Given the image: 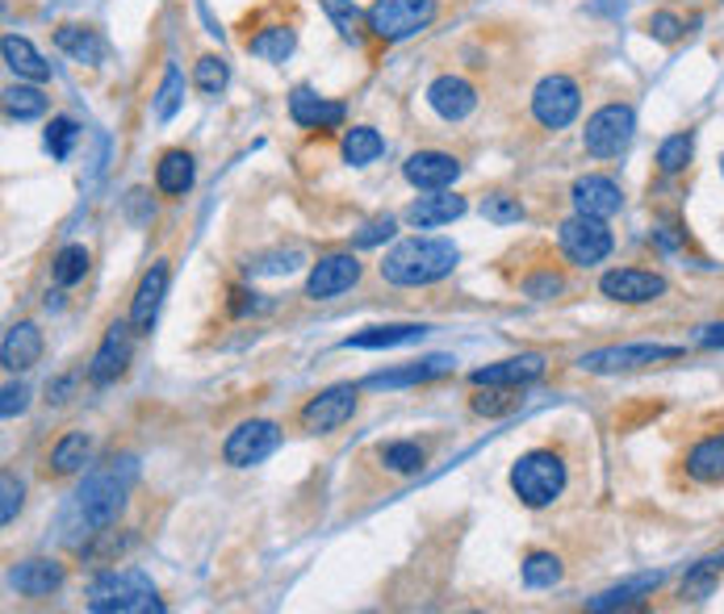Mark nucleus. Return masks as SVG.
I'll list each match as a JSON object with an SVG mask.
<instances>
[{"mask_svg": "<svg viewBox=\"0 0 724 614\" xmlns=\"http://www.w3.org/2000/svg\"><path fill=\"white\" fill-rule=\"evenodd\" d=\"M134 477H138V460L134 456H114L110 465L93 468L84 485L72 498V514H68V531H76L84 540H93L96 531L114 527L122 506H126V493H131Z\"/></svg>", "mask_w": 724, "mask_h": 614, "instance_id": "obj_1", "label": "nucleus"}, {"mask_svg": "<svg viewBox=\"0 0 724 614\" xmlns=\"http://www.w3.org/2000/svg\"><path fill=\"white\" fill-rule=\"evenodd\" d=\"M457 260L461 251L448 239H402L382 260V280L399 289H423L448 277Z\"/></svg>", "mask_w": 724, "mask_h": 614, "instance_id": "obj_2", "label": "nucleus"}, {"mask_svg": "<svg viewBox=\"0 0 724 614\" xmlns=\"http://www.w3.org/2000/svg\"><path fill=\"white\" fill-rule=\"evenodd\" d=\"M89 611L93 614H159L164 602L155 597V585L138 569H105L89 581Z\"/></svg>", "mask_w": 724, "mask_h": 614, "instance_id": "obj_3", "label": "nucleus"}, {"mask_svg": "<svg viewBox=\"0 0 724 614\" xmlns=\"http://www.w3.org/2000/svg\"><path fill=\"white\" fill-rule=\"evenodd\" d=\"M511 489L515 498L532 510H545L554 506L561 493H566V460L557 456L554 447H536V451H524L511 465Z\"/></svg>", "mask_w": 724, "mask_h": 614, "instance_id": "obj_4", "label": "nucleus"}, {"mask_svg": "<svg viewBox=\"0 0 724 614\" xmlns=\"http://www.w3.org/2000/svg\"><path fill=\"white\" fill-rule=\"evenodd\" d=\"M436 21V0H373L369 30L382 42H406Z\"/></svg>", "mask_w": 724, "mask_h": 614, "instance_id": "obj_5", "label": "nucleus"}, {"mask_svg": "<svg viewBox=\"0 0 724 614\" xmlns=\"http://www.w3.org/2000/svg\"><path fill=\"white\" fill-rule=\"evenodd\" d=\"M632 134H637V113L632 105H603L587 117V131H582V147L594 159H616L620 150H629Z\"/></svg>", "mask_w": 724, "mask_h": 614, "instance_id": "obj_6", "label": "nucleus"}, {"mask_svg": "<svg viewBox=\"0 0 724 614\" xmlns=\"http://www.w3.org/2000/svg\"><path fill=\"white\" fill-rule=\"evenodd\" d=\"M557 242H561V251H566V260L578 263V268H594V263H603L611 256V230H608V218H587V214H573L561 222L557 230Z\"/></svg>", "mask_w": 724, "mask_h": 614, "instance_id": "obj_7", "label": "nucleus"}, {"mask_svg": "<svg viewBox=\"0 0 724 614\" xmlns=\"http://www.w3.org/2000/svg\"><path fill=\"white\" fill-rule=\"evenodd\" d=\"M683 347L674 343H624V347H599V352H587L578 364L587 373H632V368H649V364H666V360H679Z\"/></svg>", "mask_w": 724, "mask_h": 614, "instance_id": "obj_8", "label": "nucleus"}, {"mask_svg": "<svg viewBox=\"0 0 724 614\" xmlns=\"http://www.w3.org/2000/svg\"><path fill=\"white\" fill-rule=\"evenodd\" d=\"M582 110V89L570 75H545L532 93V117L545 131H566Z\"/></svg>", "mask_w": 724, "mask_h": 614, "instance_id": "obj_9", "label": "nucleus"}, {"mask_svg": "<svg viewBox=\"0 0 724 614\" xmlns=\"http://www.w3.org/2000/svg\"><path fill=\"white\" fill-rule=\"evenodd\" d=\"M277 447H281V427L268 423V418H251V423H239V427L227 435L223 460H227L230 468H251V465H260V460H268Z\"/></svg>", "mask_w": 724, "mask_h": 614, "instance_id": "obj_10", "label": "nucleus"}, {"mask_svg": "<svg viewBox=\"0 0 724 614\" xmlns=\"http://www.w3.org/2000/svg\"><path fill=\"white\" fill-rule=\"evenodd\" d=\"M356 385H331V389L314 393L310 402L302 406L298 414V423L302 430L310 435H331V430H340L343 423H352V414H356Z\"/></svg>", "mask_w": 724, "mask_h": 614, "instance_id": "obj_11", "label": "nucleus"}, {"mask_svg": "<svg viewBox=\"0 0 724 614\" xmlns=\"http://www.w3.org/2000/svg\"><path fill=\"white\" fill-rule=\"evenodd\" d=\"M599 293L620 305H649V301L666 298L670 280L662 272H649V268H611L599 280Z\"/></svg>", "mask_w": 724, "mask_h": 614, "instance_id": "obj_12", "label": "nucleus"}, {"mask_svg": "<svg viewBox=\"0 0 724 614\" xmlns=\"http://www.w3.org/2000/svg\"><path fill=\"white\" fill-rule=\"evenodd\" d=\"M361 260L352 256V251H335V256H323V260L310 268V277H306V298L314 301H331L348 293L356 280H361Z\"/></svg>", "mask_w": 724, "mask_h": 614, "instance_id": "obj_13", "label": "nucleus"}, {"mask_svg": "<svg viewBox=\"0 0 724 614\" xmlns=\"http://www.w3.org/2000/svg\"><path fill=\"white\" fill-rule=\"evenodd\" d=\"M131 352H134V326L131 318L126 322H114L105 339H101V347H96L93 364H89V381L93 385H114L117 376L126 373V364H131Z\"/></svg>", "mask_w": 724, "mask_h": 614, "instance_id": "obj_14", "label": "nucleus"}, {"mask_svg": "<svg viewBox=\"0 0 724 614\" xmlns=\"http://www.w3.org/2000/svg\"><path fill=\"white\" fill-rule=\"evenodd\" d=\"M453 355H423V360H411L402 368H390V373H373L364 376V389H406V385H427V381H439V376L453 373Z\"/></svg>", "mask_w": 724, "mask_h": 614, "instance_id": "obj_15", "label": "nucleus"}, {"mask_svg": "<svg viewBox=\"0 0 724 614\" xmlns=\"http://www.w3.org/2000/svg\"><path fill=\"white\" fill-rule=\"evenodd\" d=\"M545 376V355L536 352H524V355H511V360H498V364H486V368H474L469 381H474L477 389L482 385H503V389H524V385H532Z\"/></svg>", "mask_w": 724, "mask_h": 614, "instance_id": "obj_16", "label": "nucleus"}, {"mask_svg": "<svg viewBox=\"0 0 724 614\" xmlns=\"http://www.w3.org/2000/svg\"><path fill=\"white\" fill-rule=\"evenodd\" d=\"M164 293H168V263L155 260L143 280H138V289H134V301H131V326L134 335H152L155 326V314H159V305H164Z\"/></svg>", "mask_w": 724, "mask_h": 614, "instance_id": "obj_17", "label": "nucleus"}, {"mask_svg": "<svg viewBox=\"0 0 724 614\" xmlns=\"http://www.w3.org/2000/svg\"><path fill=\"white\" fill-rule=\"evenodd\" d=\"M402 176L415 188H423V192H439V188H448L461 176V164L448 150H415L402 164Z\"/></svg>", "mask_w": 724, "mask_h": 614, "instance_id": "obj_18", "label": "nucleus"}, {"mask_svg": "<svg viewBox=\"0 0 724 614\" xmlns=\"http://www.w3.org/2000/svg\"><path fill=\"white\" fill-rule=\"evenodd\" d=\"M427 105H432L444 122H465V117L477 110V89L469 80H461V75H436V80L427 84Z\"/></svg>", "mask_w": 724, "mask_h": 614, "instance_id": "obj_19", "label": "nucleus"}, {"mask_svg": "<svg viewBox=\"0 0 724 614\" xmlns=\"http://www.w3.org/2000/svg\"><path fill=\"white\" fill-rule=\"evenodd\" d=\"M570 201L587 218H611V214H620L624 192H620V185L611 176H582V180H573Z\"/></svg>", "mask_w": 724, "mask_h": 614, "instance_id": "obj_20", "label": "nucleus"}, {"mask_svg": "<svg viewBox=\"0 0 724 614\" xmlns=\"http://www.w3.org/2000/svg\"><path fill=\"white\" fill-rule=\"evenodd\" d=\"M42 347H46V339H42L39 326H34V322H18V326L4 331L0 364H4L9 373H30V368L42 360Z\"/></svg>", "mask_w": 724, "mask_h": 614, "instance_id": "obj_21", "label": "nucleus"}, {"mask_svg": "<svg viewBox=\"0 0 724 614\" xmlns=\"http://www.w3.org/2000/svg\"><path fill=\"white\" fill-rule=\"evenodd\" d=\"M289 117L302 126V131H335L343 126V105L340 101H327V96L310 93V89H293L289 93Z\"/></svg>", "mask_w": 724, "mask_h": 614, "instance_id": "obj_22", "label": "nucleus"}, {"mask_svg": "<svg viewBox=\"0 0 724 614\" xmlns=\"http://www.w3.org/2000/svg\"><path fill=\"white\" fill-rule=\"evenodd\" d=\"M63 577H68V573H63L59 560L39 556V560H21L18 569L9 573V585H13L21 597H46L63 585Z\"/></svg>", "mask_w": 724, "mask_h": 614, "instance_id": "obj_23", "label": "nucleus"}, {"mask_svg": "<svg viewBox=\"0 0 724 614\" xmlns=\"http://www.w3.org/2000/svg\"><path fill=\"white\" fill-rule=\"evenodd\" d=\"M465 209H469L465 197H457V192H444V188H439L436 197H420V201L406 209V222L420 226V230H436V226L457 222Z\"/></svg>", "mask_w": 724, "mask_h": 614, "instance_id": "obj_24", "label": "nucleus"}, {"mask_svg": "<svg viewBox=\"0 0 724 614\" xmlns=\"http://www.w3.org/2000/svg\"><path fill=\"white\" fill-rule=\"evenodd\" d=\"M0 51H4V67H9L13 75H21V80H30V84H42V80H51V63L39 55V46H34L30 38L4 34Z\"/></svg>", "mask_w": 724, "mask_h": 614, "instance_id": "obj_25", "label": "nucleus"}, {"mask_svg": "<svg viewBox=\"0 0 724 614\" xmlns=\"http://www.w3.org/2000/svg\"><path fill=\"white\" fill-rule=\"evenodd\" d=\"M686 477H695L700 485H724V430L707 435L686 451Z\"/></svg>", "mask_w": 724, "mask_h": 614, "instance_id": "obj_26", "label": "nucleus"}, {"mask_svg": "<svg viewBox=\"0 0 724 614\" xmlns=\"http://www.w3.org/2000/svg\"><path fill=\"white\" fill-rule=\"evenodd\" d=\"M662 585V573H641V577H629L620 585H611L608 594H599L587 602V611L603 614V611H624V606H637L641 597H653V590Z\"/></svg>", "mask_w": 724, "mask_h": 614, "instance_id": "obj_27", "label": "nucleus"}, {"mask_svg": "<svg viewBox=\"0 0 724 614\" xmlns=\"http://www.w3.org/2000/svg\"><path fill=\"white\" fill-rule=\"evenodd\" d=\"M432 331V326H420V322H399V326H369L361 335H348L343 347H356V352H382V347H402V343H415Z\"/></svg>", "mask_w": 724, "mask_h": 614, "instance_id": "obj_28", "label": "nucleus"}, {"mask_svg": "<svg viewBox=\"0 0 724 614\" xmlns=\"http://www.w3.org/2000/svg\"><path fill=\"white\" fill-rule=\"evenodd\" d=\"M197 180V164L189 150H164V159L155 164V188L164 197H185Z\"/></svg>", "mask_w": 724, "mask_h": 614, "instance_id": "obj_29", "label": "nucleus"}, {"mask_svg": "<svg viewBox=\"0 0 724 614\" xmlns=\"http://www.w3.org/2000/svg\"><path fill=\"white\" fill-rule=\"evenodd\" d=\"M55 46L63 51V55H72L76 63H89V67H96L101 59H105V38L96 34L93 25H59L55 30Z\"/></svg>", "mask_w": 724, "mask_h": 614, "instance_id": "obj_30", "label": "nucleus"}, {"mask_svg": "<svg viewBox=\"0 0 724 614\" xmlns=\"http://www.w3.org/2000/svg\"><path fill=\"white\" fill-rule=\"evenodd\" d=\"M724 577V552H716V556H704L700 564H691L683 577V597L686 602H704L716 585H721Z\"/></svg>", "mask_w": 724, "mask_h": 614, "instance_id": "obj_31", "label": "nucleus"}, {"mask_svg": "<svg viewBox=\"0 0 724 614\" xmlns=\"http://www.w3.org/2000/svg\"><path fill=\"white\" fill-rule=\"evenodd\" d=\"M89 451H93V439H89L84 430H68V435L51 447V468H55L59 477L80 472V468L89 465Z\"/></svg>", "mask_w": 724, "mask_h": 614, "instance_id": "obj_32", "label": "nucleus"}, {"mask_svg": "<svg viewBox=\"0 0 724 614\" xmlns=\"http://www.w3.org/2000/svg\"><path fill=\"white\" fill-rule=\"evenodd\" d=\"M382 150H385V138L373 126H352V131L343 134V164H352V168H364V164L382 159Z\"/></svg>", "mask_w": 724, "mask_h": 614, "instance_id": "obj_33", "label": "nucleus"}, {"mask_svg": "<svg viewBox=\"0 0 724 614\" xmlns=\"http://www.w3.org/2000/svg\"><path fill=\"white\" fill-rule=\"evenodd\" d=\"M89 263H93L89 247L68 242V247H59L55 260H51V277H55L59 289H72V284H80V280L89 277Z\"/></svg>", "mask_w": 724, "mask_h": 614, "instance_id": "obj_34", "label": "nucleus"}, {"mask_svg": "<svg viewBox=\"0 0 724 614\" xmlns=\"http://www.w3.org/2000/svg\"><path fill=\"white\" fill-rule=\"evenodd\" d=\"M293 46H298V34L289 30V25H268L260 34L248 42V51L256 59H265V63H286L293 55Z\"/></svg>", "mask_w": 724, "mask_h": 614, "instance_id": "obj_35", "label": "nucleus"}, {"mask_svg": "<svg viewBox=\"0 0 724 614\" xmlns=\"http://www.w3.org/2000/svg\"><path fill=\"white\" fill-rule=\"evenodd\" d=\"M323 13L331 18V25L340 30V38H348V42H364L369 13H361L356 0H323Z\"/></svg>", "mask_w": 724, "mask_h": 614, "instance_id": "obj_36", "label": "nucleus"}, {"mask_svg": "<svg viewBox=\"0 0 724 614\" xmlns=\"http://www.w3.org/2000/svg\"><path fill=\"white\" fill-rule=\"evenodd\" d=\"M691 155H695V134L691 131L670 134V138H662V147H658V168H662V176H683Z\"/></svg>", "mask_w": 724, "mask_h": 614, "instance_id": "obj_37", "label": "nucleus"}, {"mask_svg": "<svg viewBox=\"0 0 724 614\" xmlns=\"http://www.w3.org/2000/svg\"><path fill=\"white\" fill-rule=\"evenodd\" d=\"M4 113L13 117V122H34L46 113V93L34 89V84H13L9 93H4Z\"/></svg>", "mask_w": 724, "mask_h": 614, "instance_id": "obj_38", "label": "nucleus"}, {"mask_svg": "<svg viewBox=\"0 0 724 614\" xmlns=\"http://www.w3.org/2000/svg\"><path fill=\"white\" fill-rule=\"evenodd\" d=\"M230 84V67L223 55H201L193 67V89L201 96H223V89Z\"/></svg>", "mask_w": 724, "mask_h": 614, "instance_id": "obj_39", "label": "nucleus"}, {"mask_svg": "<svg viewBox=\"0 0 724 614\" xmlns=\"http://www.w3.org/2000/svg\"><path fill=\"white\" fill-rule=\"evenodd\" d=\"M557 581H561V560L554 552H532L524 560V585L528 590H554Z\"/></svg>", "mask_w": 724, "mask_h": 614, "instance_id": "obj_40", "label": "nucleus"}, {"mask_svg": "<svg viewBox=\"0 0 724 614\" xmlns=\"http://www.w3.org/2000/svg\"><path fill=\"white\" fill-rule=\"evenodd\" d=\"M180 101H185V75L176 63L164 67V84H159V96H155V117L159 122H172L176 110H180Z\"/></svg>", "mask_w": 724, "mask_h": 614, "instance_id": "obj_41", "label": "nucleus"}, {"mask_svg": "<svg viewBox=\"0 0 724 614\" xmlns=\"http://www.w3.org/2000/svg\"><path fill=\"white\" fill-rule=\"evenodd\" d=\"M427 451L411 439H394V444H382V465L394 468V472H420Z\"/></svg>", "mask_w": 724, "mask_h": 614, "instance_id": "obj_42", "label": "nucleus"}, {"mask_svg": "<svg viewBox=\"0 0 724 614\" xmlns=\"http://www.w3.org/2000/svg\"><path fill=\"white\" fill-rule=\"evenodd\" d=\"M486 393H474V409L477 414H486V418H503V414H511L519 406V389H503V385H482Z\"/></svg>", "mask_w": 724, "mask_h": 614, "instance_id": "obj_43", "label": "nucleus"}, {"mask_svg": "<svg viewBox=\"0 0 724 614\" xmlns=\"http://www.w3.org/2000/svg\"><path fill=\"white\" fill-rule=\"evenodd\" d=\"M302 268V251H268V256H260L256 263H248L251 277H289V272H298Z\"/></svg>", "mask_w": 724, "mask_h": 614, "instance_id": "obj_44", "label": "nucleus"}, {"mask_svg": "<svg viewBox=\"0 0 724 614\" xmlns=\"http://www.w3.org/2000/svg\"><path fill=\"white\" fill-rule=\"evenodd\" d=\"M93 540L96 543H80V556L84 560H114V556H122L126 548H134V535H114L110 527L96 531Z\"/></svg>", "mask_w": 724, "mask_h": 614, "instance_id": "obj_45", "label": "nucleus"}, {"mask_svg": "<svg viewBox=\"0 0 724 614\" xmlns=\"http://www.w3.org/2000/svg\"><path fill=\"white\" fill-rule=\"evenodd\" d=\"M482 214H486V222L495 226H511L524 218V201L511 197V192H490L486 201H482Z\"/></svg>", "mask_w": 724, "mask_h": 614, "instance_id": "obj_46", "label": "nucleus"}, {"mask_svg": "<svg viewBox=\"0 0 724 614\" xmlns=\"http://www.w3.org/2000/svg\"><path fill=\"white\" fill-rule=\"evenodd\" d=\"M76 138H80V126L72 117H51V126H46V150L55 159H68L72 147H76Z\"/></svg>", "mask_w": 724, "mask_h": 614, "instance_id": "obj_47", "label": "nucleus"}, {"mask_svg": "<svg viewBox=\"0 0 724 614\" xmlns=\"http://www.w3.org/2000/svg\"><path fill=\"white\" fill-rule=\"evenodd\" d=\"M524 293L536 301H549V298H561L566 293V277L554 272V268H545V272H536V277L524 280Z\"/></svg>", "mask_w": 724, "mask_h": 614, "instance_id": "obj_48", "label": "nucleus"}, {"mask_svg": "<svg viewBox=\"0 0 724 614\" xmlns=\"http://www.w3.org/2000/svg\"><path fill=\"white\" fill-rule=\"evenodd\" d=\"M394 218L385 214V218H373V222H364L356 235H352V247H377V242H385V239H394Z\"/></svg>", "mask_w": 724, "mask_h": 614, "instance_id": "obj_49", "label": "nucleus"}, {"mask_svg": "<svg viewBox=\"0 0 724 614\" xmlns=\"http://www.w3.org/2000/svg\"><path fill=\"white\" fill-rule=\"evenodd\" d=\"M649 38H658V42H679L683 38V18H674V13H649L645 21Z\"/></svg>", "mask_w": 724, "mask_h": 614, "instance_id": "obj_50", "label": "nucleus"}, {"mask_svg": "<svg viewBox=\"0 0 724 614\" xmlns=\"http://www.w3.org/2000/svg\"><path fill=\"white\" fill-rule=\"evenodd\" d=\"M0 493H4V506H0V522L9 527V522L18 519L21 510V481L13 472H0Z\"/></svg>", "mask_w": 724, "mask_h": 614, "instance_id": "obj_51", "label": "nucleus"}, {"mask_svg": "<svg viewBox=\"0 0 724 614\" xmlns=\"http://www.w3.org/2000/svg\"><path fill=\"white\" fill-rule=\"evenodd\" d=\"M126 214H131V222L134 226H147L155 218V205H152V197L143 192V188H134L131 197H126Z\"/></svg>", "mask_w": 724, "mask_h": 614, "instance_id": "obj_52", "label": "nucleus"}, {"mask_svg": "<svg viewBox=\"0 0 724 614\" xmlns=\"http://www.w3.org/2000/svg\"><path fill=\"white\" fill-rule=\"evenodd\" d=\"M0 397H4V402H0V414H4V418H13V414H21V409L30 406V389H25V385H4Z\"/></svg>", "mask_w": 724, "mask_h": 614, "instance_id": "obj_53", "label": "nucleus"}, {"mask_svg": "<svg viewBox=\"0 0 724 614\" xmlns=\"http://www.w3.org/2000/svg\"><path fill=\"white\" fill-rule=\"evenodd\" d=\"M76 381H80L76 373L55 376V381H51V385H46V397H51V402H68V397H72V389H76Z\"/></svg>", "mask_w": 724, "mask_h": 614, "instance_id": "obj_54", "label": "nucleus"}, {"mask_svg": "<svg viewBox=\"0 0 724 614\" xmlns=\"http://www.w3.org/2000/svg\"><path fill=\"white\" fill-rule=\"evenodd\" d=\"M700 347H724V322H712V326H700Z\"/></svg>", "mask_w": 724, "mask_h": 614, "instance_id": "obj_55", "label": "nucleus"}, {"mask_svg": "<svg viewBox=\"0 0 724 614\" xmlns=\"http://www.w3.org/2000/svg\"><path fill=\"white\" fill-rule=\"evenodd\" d=\"M721 176H724V155H721Z\"/></svg>", "mask_w": 724, "mask_h": 614, "instance_id": "obj_56", "label": "nucleus"}]
</instances>
